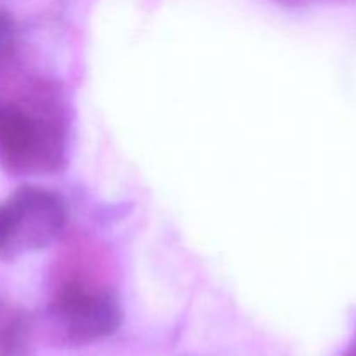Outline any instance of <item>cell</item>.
Here are the masks:
<instances>
[{
    "instance_id": "1",
    "label": "cell",
    "mask_w": 356,
    "mask_h": 356,
    "mask_svg": "<svg viewBox=\"0 0 356 356\" xmlns=\"http://www.w3.org/2000/svg\"><path fill=\"white\" fill-rule=\"evenodd\" d=\"M66 222V205L54 191L26 186L0 205V252L37 250L58 238Z\"/></svg>"
},
{
    "instance_id": "2",
    "label": "cell",
    "mask_w": 356,
    "mask_h": 356,
    "mask_svg": "<svg viewBox=\"0 0 356 356\" xmlns=\"http://www.w3.org/2000/svg\"><path fill=\"white\" fill-rule=\"evenodd\" d=\"M54 313L66 332L76 341L106 337L118 329L122 320L117 299L104 291L68 285L54 301Z\"/></svg>"
},
{
    "instance_id": "3",
    "label": "cell",
    "mask_w": 356,
    "mask_h": 356,
    "mask_svg": "<svg viewBox=\"0 0 356 356\" xmlns=\"http://www.w3.org/2000/svg\"><path fill=\"white\" fill-rule=\"evenodd\" d=\"M47 125L23 108L0 104V152L14 165H31L47 155Z\"/></svg>"
},
{
    "instance_id": "4",
    "label": "cell",
    "mask_w": 356,
    "mask_h": 356,
    "mask_svg": "<svg viewBox=\"0 0 356 356\" xmlns=\"http://www.w3.org/2000/svg\"><path fill=\"white\" fill-rule=\"evenodd\" d=\"M14 40V26L13 21L7 14L0 13V59L9 52Z\"/></svg>"
}]
</instances>
